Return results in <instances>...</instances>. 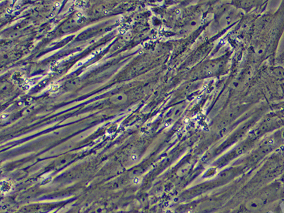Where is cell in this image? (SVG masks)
<instances>
[{
	"label": "cell",
	"mask_w": 284,
	"mask_h": 213,
	"mask_svg": "<svg viewBox=\"0 0 284 213\" xmlns=\"http://www.w3.org/2000/svg\"><path fill=\"white\" fill-rule=\"evenodd\" d=\"M12 11H12V10H10V9H8V10H7V12H8V13H11Z\"/></svg>",
	"instance_id": "3957f363"
},
{
	"label": "cell",
	"mask_w": 284,
	"mask_h": 213,
	"mask_svg": "<svg viewBox=\"0 0 284 213\" xmlns=\"http://www.w3.org/2000/svg\"><path fill=\"white\" fill-rule=\"evenodd\" d=\"M59 6H60L59 3H57V4H56V7H59Z\"/></svg>",
	"instance_id": "277c9868"
},
{
	"label": "cell",
	"mask_w": 284,
	"mask_h": 213,
	"mask_svg": "<svg viewBox=\"0 0 284 213\" xmlns=\"http://www.w3.org/2000/svg\"><path fill=\"white\" fill-rule=\"evenodd\" d=\"M141 181V178H140V177H135L133 180V182L135 185L140 184Z\"/></svg>",
	"instance_id": "7a4b0ae2"
},
{
	"label": "cell",
	"mask_w": 284,
	"mask_h": 213,
	"mask_svg": "<svg viewBox=\"0 0 284 213\" xmlns=\"http://www.w3.org/2000/svg\"><path fill=\"white\" fill-rule=\"evenodd\" d=\"M101 52V49H98V50H96L94 53H92L91 55H90L87 57H86L84 59H83V60H81V61H80L79 62H78L76 65H75L74 67H73V69H76V68H77L78 67H80L81 65H83V64L88 62L89 61H90V60H92L93 58H94L96 56V55H98V54H99Z\"/></svg>",
	"instance_id": "6da1fadb"
}]
</instances>
